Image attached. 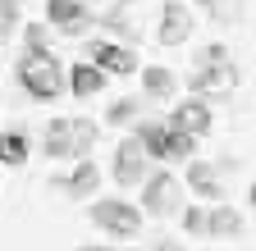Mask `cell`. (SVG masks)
<instances>
[{
	"label": "cell",
	"instance_id": "cell-15",
	"mask_svg": "<svg viewBox=\"0 0 256 251\" xmlns=\"http://www.w3.org/2000/svg\"><path fill=\"white\" fill-rule=\"evenodd\" d=\"M96 137H101V128H96L92 119L74 114V119H69V160H82V155L96 146Z\"/></svg>",
	"mask_w": 256,
	"mask_h": 251
},
{
	"label": "cell",
	"instance_id": "cell-14",
	"mask_svg": "<svg viewBox=\"0 0 256 251\" xmlns=\"http://www.w3.org/2000/svg\"><path fill=\"white\" fill-rule=\"evenodd\" d=\"M133 137H138V146L146 151V160H165V137H170V123H160V119H142Z\"/></svg>",
	"mask_w": 256,
	"mask_h": 251
},
{
	"label": "cell",
	"instance_id": "cell-1",
	"mask_svg": "<svg viewBox=\"0 0 256 251\" xmlns=\"http://www.w3.org/2000/svg\"><path fill=\"white\" fill-rule=\"evenodd\" d=\"M18 87L28 91L32 101H55L60 91H64V69H60V59L46 50H23L18 59Z\"/></svg>",
	"mask_w": 256,
	"mask_h": 251
},
{
	"label": "cell",
	"instance_id": "cell-13",
	"mask_svg": "<svg viewBox=\"0 0 256 251\" xmlns=\"http://www.w3.org/2000/svg\"><path fill=\"white\" fill-rule=\"evenodd\" d=\"M106 82H110V78H106L101 69H96L92 59H82V64H74V69H69V78H64V87H69L74 96H96V91H101Z\"/></svg>",
	"mask_w": 256,
	"mask_h": 251
},
{
	"label": "cell",
	"instance_id": "cell-17",
	"mask_svg": "<svg viewBox=\"0 0 256 251\" xmlns=\"http://www.w3.org/2000/svg\"><path fill=\"white\" fill-rule=\"evenodd\" d=\"M42 151L50 155V160H69V119H50V123H46Z\"/></svg>",
	"mask_w": 256,
	"mask_h": 251
},
{
	"label": "cell",
	"instance_id": "cell-5",
	"mask_svg": "<svg viewBox=\"0 0 256 251\" xmlns=\"http://www.w3.org/2000/svg\"><path fill=\"white\" fill-rule=\"evenodd\" d=\"M87 55H92V64L101 69V73H119L124 78V73L138 69V55L128 50L124 41H106V37L101 41H87Z\"/></svg>",
	"mask_w": 256,
	"mask_h": 251
},
{
	"label": "cell",
	"instance_id": "cell-6",
	"mask_svg": "<svg viewBox=\"0 0 256 251\" xmlns=\"http://www.w3.org/2000/svg\"><path fill=\"white\" fill-rule=\"evenodd\" d=\"M114 178L124 187H138L146 178V151L138 146V137H124L119 151H114Z\"/></svg>",
	"mask_w": 256,
	"mask_h": 251
},
{
	"label": "cell",
	"instance_id": "cell-21",
	"mask_svg": "<svg viewBox=\"0 0 256 251\" xmlns=\"http://www.w3.org/2000/svg\"><path fill=\"white\" fill-rule=\"evenodd\" d=\"M133 114H138V101H128V96H124V101H114V105H110V114H106V119L114 123V128H128V123H133Z\"/></svg>",
	"mask_w": 256,
	"mask_h": 251
},
{
	"label": "cell",
	"instance_id": "cell-2",
	"mask_svg": "<svg viewBox=\"0 0 256 251\" xmlns=\"http://www.w3.org/2000/svg\"><path fill=\"white\" fill-rule=\"evenodd\" d=\"M178 219H183V233L192 238H242L247 233V219L229 206H183Z\"/></svg>",
	"mask_w": 256,
	"mask_h": 251
},
{
	"label": "cell",
	"instance_id": "cell-23",
	"mask_svg": "<svg viewBox=\"0 0 256 251\" xmlns=\"http://www.w3.org/2000/svg\"><path fill=\"white\" fill-rule=\"evenodd\" d=\"M78 251H114V247H106V242H82Z\"/></svg>",
	"mask_w": 256,
	"mask_h": 251
},
{
	"label": "cell",
	"instance_id": "cell-19",
	"mask_svg": "<svg viewBox=\"0 0 256 251\" xmlns=\"http://www.w3.org/2000/svg\"><path fill=\"white\" fill-rule=\"evenodd\" d=\"M192 151H197V137L170 128V137H165V160H192Z\"/></svg>",
	"mask_w": 256,
	"mask_h": 251
},
{
	"label": "cell",
	"instance_id": "cell-16",
	"mask_svg": "<svg viewBox=\"0 0 256 251\" xmlns=\"http://www.w3.org/2000/svg\"><path fill=\"white\" fill-rule=\"evenodd\" d=\"M142 87H146V96L170 101V96H174V87H178V78H174L165 64H146V69H142Z\"/></svg>",
	"mask_w": 256,
	"mask_h": 251
},
{
	"label": "cell",
	"instance_id": "cell-18",
	"mask_svg": "<svg viewBox=\"0 0 256 251\" xmlns=\"http://www.w3.org/2000/svg\"><path fill=\"white\" fill-rule=\"evenodd\" d=\"M0 165H28V137L18 128L0 133Z\"/></svg>",
	"mask_w": 256,
	"mask_h": 251
},
{
	"label": "cell",
	"instance_id": "cell-3",
	"mask_svg": "<svg viewBox=\"0 0 256 251\" xmlns=\"http://www.w3.org/2000/svg\"><path fill=\"white\" fill-rule=\"evenodd\" d=\"M178 210H183V178H174L170 169L146 174V178H142V215L174 219Z\"/></svg>",
	"mask_w": 256,
	"mask_h": 251
},
{
	"label": "cell",
	"instance_id": "cell-20",
	"mask_svg": "<svg viewBox=\"0 0 256 251\" xmlns=\"http://www.w3.org/2000/svg\"><path fill=\"white\" fill-rule=\"evenodd\" d=\"M23 9H18V0H0V46H5L14 37V27H18Z\"/></svg>",
	"mask_w": 256,
	"mask_h": 251
},
{
	"label": "cell",
	"instance_id": "cell-4",
	"mask_svg": "<svg viewBox=\"0 0 256 251\" xmlns=\"http://www.w3.org/2000/svg\"><path fill=\"white\" fill-rule=\"evenodd\" d=\"M92 224L101 233H110V238H138L142 233V210L133 201L106 197V201H92Z\"/></svg>",
	"mask_w": 256,
	"mask_h": 251
},
{
	"label": "cell",
	"instance_id": "cell-8",
	"mask_svg": "<svg viewBox=\"0 0 256 251\" xmlns=\"http://www.w3.org/2000/svg\"><path fill=\"white\" fill-rule=\"evenodd\" d=\"M192 37V9L188 5H174V0H170V5H165V14H160V46H183Z\"/></svg>",
	"mask_w": 256,
	"mask_h": 251
},
{
	"label": "cell",
	"instance_id": "cell-26",
	"mask_svg": "<svg viewBox=\"0 0 256 251\" xmlns=\"http://www.w3.org/2000/svg\"><path fill=\"white\" fill-rule=\"evenodd\" d=\"M82 5H92V0H82Z\"/></svg>",
	"mask_w": 256,
	"mask_h": 251
},
{
	"label": "cell",
	"instance_id": "cell-12",
	"mask_svg": "<svg viewBox=\"0 0 256 251\" xmlns=\"http://www.w3.org/2000/svg\"><path fill=\"white\" fill-rule=\"evenodd\" d=\"M183 187H192L202 201H215L224 187H220V174L206 165V160H188V178H183Z\"/></svg>",
	"mask_w": 256,
	"mask_h": 251
},
{
	"label": "cell",
	"instance_id": "cell-7",
	"mask_svg": "<svg viewBox=\"0 0 256 251\" xmlns=\"http://www.w3.org/2000/svg\"><path fill=\"white\" fill-rule=\"evenodd\" d=\"M165 123H170V128H178V133H188V137H202V133H210V105H206L202 96H192V101L174 105V114H170Z\"/></svg>",
	"mask_w": 256,
	"mask_h": 251
},
{
	"label": "cell",
	"instance_id": "cell-9",
	"mask_svg": "<svg viewBox=\"0 0 256 251\" xmlns=\"http://www.w3.org/2000/svg\"><path fill=\"white\" fill-rule=\"evenodd\" d=\"M87 5L82 0H46V23L50 27H64V32H82L87 27Z\"/></svg>",
	"mask_w": 256,
	"mask_h": 251
},
{
	"label": "cell",
	"instance_id": "cell-11",
	"mask_svg": "<svg viewBox=\"0 0 256 251\" xmlns=\"http://www.w3.org/2000/svg\"><path fill=\"white\" fill-rule=\"evenodd\" d=\"M55 187H64V192H69L74 201H87V197L96 192V187H101V169H96V165L87 160V155H82V160H78V169H74L69 178H64V183H55Z\"/></svg>",
	"mask_w": 256,
	"mask_h": 251
},
{
	"label": "cell",
	"instance_id": "cell-22",
	"mask_svg": "<svg viewBox=\"0 0 256 251\" xmlns=\"http://www.w3.org/2000/svg\"><path fill=\"white\" fill-rule=\"evenodd\" d=\"M46 46H50L46 23H28V50H46Z\"/></svg>",
	"mask_w": 256,
	"mask_h": 251
},
{
	"label": "cell",
	"instance_id": "cell-10",
	"mask_svg": "<svg viewBox=\"0 0 256 251\" xmlns=\"http://www.w3.org/2000/svg\"><path fill=\"white\" fill-rule=\"evenodd\" d=\"M234 78H238V73H234V64H229V59H202V69L188 78V87L202 96V91H210V87H224V82H234Z\"/></svg>",
	"mask_w": 256,
	"mask_h": 251
},
{
	"label": "cell",
	"instance_id": "cell-24",
	"mask_svg": "<svg viewBox=\"0 0 256 251\" xmlns=\"http://www.w3.org/2000/svg\"><path fill=\"white\" fill-rule=\"evenodd\" d=\"M197 5H220V0H197Z\"/></svg>",
	"mask_w": 256,
	"mask_h": 251
},
{
	"label": "cell",
	"instance_id": "cell-25",
	"mask_svg": "<svg viewBox=\"0 0 256 251\" xmlns=\"http://www.w3.org/2000/svg\"><path fill=\"white\" fill-rule=\"evenodd\" d=\"M119 5H138V0H119Z\"/></svg>",
	"mask_w": 256,
	"mask_h": 251
}]
</instances>
